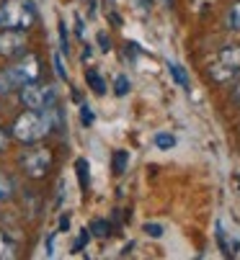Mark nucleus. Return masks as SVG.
Returning <instances> with one entry per match:
<instances>
[{
	"instance_id": "26",
	"label": "nucleus",
	"mask_w": 240,
	"mask_h": 260,
	"mask_svg": "<svg viewBox=\"0 0 240 260\" xmlns=\"http://www.w3.org/2000/svg\"><path fill=\"white\" fill-rule=\"evenodd\" d=\"M75 31H77V36L86 34V23H83V18H80V16H75Z\"/></svg>"
},
{
	"instance_id": "30",
	"label": "nucleus",
	"mask_w": 240,
	"mask_h": 260,
	"mask_svg": "<svg viewBox=\"0 0 240 260\" xmlns=\"http://www.w3.org/2000/svg\"><path fill=\"white\" fill-rule=\"evenodd\" d=\"M235 180H237V183H240V175H235Z\"/></svg>"
},
{
	"instance_id": "9",
	"label": "nucleus",
	"mask_w": 240,
	"mask_h": 260,
	"mask_svg": "<svg viewBox=\"0 0 240 260\" xmlns=\"http://www.w3.org/2000/svg\"><path fill=\"white\" fill-rule=\"evenodd\" d=\"M75 175H77L80 188L88 191V185H91V165H88V160H86V157L75 160Z\"/></svg>"
},
{
	"instance_id": "25",
	"label": "nucleus",
	"mask_w": 240,
	"mask_h": 260,
	"mask_svg": "<svg viewBox=\"0 0 240 260\" xmlns=\"http://www.w3.org/2000/svg\"><path fill=\"white\" fill-rule=\"evenodd\" d=\"M98 44H101V52H109V49H111L109 36H106V34H98Z\"/></svg>"
},
{
	"instance_id": "4",
	"label": "nucleus",
	"mask_w": 240,
	"mask_h": 260,
	"mask_svg": "<svg viewBox=\"0 0 240 260\" xmlns=\"http://www.w3.org/2000/svg\"><path fill=\"white\" fill-rule=\"evenodd\" d=\"M21 101L26 108H49L57 103V90L52 85H39V80L26 83L21 88Z\"/></svg>"
},
{
	"instance_id": "24",
	"label": "nucleus",
	"mask_w": 240,
	"mask_h": 260,
	"mask_svg": "<svg viewBox=\"0 0 240 260\" xmlns=\"http://www.w3.org/2000/svg\"><path fill=\"white\" fill-rule=\"evenodd\" d=\"M60 47H62V52H67L70 49V39H67V26L60 21Z\"/></svg>"
},
{
	"instance_id": "1",
	"label": "nucleus",
	"mask_w": 240,
	"mask_h": 260,
	"mask_svg": "<svg viewBox=\"0 0 240 260\" xmlns=\"http://www.w3.org/2000/svg\"><path fill=\"white\" fill-rule=\"evenodd\" d=\"M57 126V103L49 108H29L13 119V137L21 144H34L44 139Z\"/></svg>"
},
{
	"instance_id": "7",
	"label": "nucleus",
	"mask_w": 240,
	"mask_h": 260,
	"mask_svg": "<svg viewBox=\"0 0 240 260\" xmlns=\"http://www.w3.org/2000/svg\"><path fill=\"white\" fill-rule=\"evenodd\" d=\"M26 52V31L3 28L0 31V57H18Z\"/></svg>"
},
{
	"instance_id": "29",
	"label": "nucleus",
	"mask_w": 240,
	"mask_h": 260,
	"mask_svg": "<svg viewBox=\"0 0 240 260\" xmlns=\"http://www.w3.org/2000/svg\"><path fill=\"white\" fill-rule=\"evenodd\" d=\"M235 101H240V85L235 88Z\"/></svg>"
},
{
	"instance_id": "15",
	"label": "nucleus",
	"mask_w": 240,
	"mask_h": 260,
	"mask_svg": "<svg viewBox=\"0 0 240 260\" xmlns=\"http://www.w3.org/2000/svg\"><path fill=\"white\" fill-rule=\"evenodd\" d=\"M13 196V183L6 173H0V201H8Z\"/></svg>"
},
{
	"instance_id": "3",
	"label": "nucleus",
	"mask_w": 240,
	"mask_h": 260,
	"mask_svg": "<svg viewBox=\"0 0 240 260\" xmlns=\"http://www.w3.org/2000/svg\"><path fill=\"white\" fill-rule=\"evenodd\" d=\"M209 75L215 83H230L240 75V47H225L217 59L209 64Z\"/></svg>"
},
{
	"instance_id": "13",
	"label": "nucleus",
	"mask_w": 240,
	"mask_h": 260,
	"mask_svg": "<svg viewBox=\"0 0 240 260\" xmlns=\"http://www.w3.org/2000/svg\"><path fill=\"white\" fill-rule=\"evenodd\" d=\"M155 147H157V150H173V147H176V137L168 134V132H160V134H155Z\"/></svg>"
},
{
	"instance_id": "20",
	"label": "nucleus",
	"mask_w": 240,
	"mask_h": 260,
	"mask_svg": "<svg viewBox=\"0 0 240 260\" xmlns=\"http://www.w3.org/2000/svg\"><path fill=\"white\" fill-rule=\"evenodd\" d=\"M80 116H83V126H93V111L88 103H80Z\"/></svg>"
},
{
	"instance_id": "19",
	"label": "nucleus",
	"mask_w": 240,
	"mask_h": 260,
	"mask_svg": "<svg viewBox=\"0 0 240 260\" xmlns=\"http://www.w3.org/2000/svg\"><path fill=\"white\" fill-rule=\"evenodd\" d=\"M145 230V235H150V237H163V224H155V221H147V224L142 227Z\"/></svg>"
},
{
	"instance_id": "16",
	"label": "nucleus",
	"mask_w": 240,
	"mask_h": 260,
	"mask_svg": "<svg viewBox=\"0 0 240 260\" xmlns=\"http://www.w3.org/2000/svg\"><path fill=\"white\" fill-rule=\"evenodd\" d=\"M109 221L106 219H96L93 224H91V235H96V237H109Z\"/></svg>"
},
{
	"instance_id": "6",
	"label": "nucleus",
	"mask_w": 240,
	"mask_h": 260,
	"mask_svg": "<svg viewBox=\"0 0 240 260\" xmlns=\"http://www.w3.org/2000/svg\"><path fill=\"white\" fill-rule=\"evenodd\" d=\"M8 75L13 80V85H26V83H36L42 75V62L36 54H23L16 64H11Z\"/></svg>"
},
{
	"instance_id": "23",
	"label": "nucleus",
	"mask_w": 240,
	"mask_h": 260,
	"mask_svg": "<svg viewBox=\"0 0 240 260\" xmlns=\"http://www.w3.org/2000/svg\"><path fill=\"white\" fill-rule=\"evenodd\" d=\"M11 250H13V245H11V240L0 232V257H8L11 255Z\"/></svg>"
},
{
	"instance_id": "2",
	"label": "nucleus",
	"mask_w": 240,
	"mask_h": 260,
	"mask_svg": "<svg viewBox=\"0 0 240 260\" xmlns=\"http://www.w3.org/2000/svg\"><path fill=\"white\" fill-rule=\"evenodd\" d=\"M36 18V8L31 0H6L0 6V26L3 28H31Z\"/></svg>"
},
{
	"instance_id": "28",
	"label": "nucleus",
	"mask_w": 240,
	"mask_h": 260,
	"mask_svg": "<svg viewBox=\"0 0 240 260\" xmlns=\"http://www.w3.org/2000/svg\"><path fill=\"white\" fill-rule=\"evenodd\" d=\"M67 224H70V219L62 216V219H60V232H67Z\"/></svg>"
},
{
	"instance_id": "18",
	"label": "nucleus",
	"mask_w": 240,
	"mask_h": 260,
	"mask_svg": "<svg viewBox=\"0 0 240 260\" xmlns=\"http://www.w3.org/2000/svg\"><path fill=\"white\" fill-rule=\"evenodd\" d=\"M114 93H116V95H127V93H129V78H127V75H116V80H114Z\"/></svg>"
},
{
	"instance_id": "10",
	"label": "nucleus",
	"mask_w": 240,
	"mask_h": 260,
	"mask_svg": "<svg viewBox=\"0 0 240 260\" xmlns=\"http://www.w3.org/2000/svg\"><path fill=\"white\" fill-rule=\"evenodd\" d=\"M86 83L91 85V90H93L96 95H103V93H106V80H103V75H98L96 70H88V72H86Z\"/></svg>"
},
{
	"instance_id": "12",
	"label": "nucleus",
	"mask_w": 240,
	"mask_h": 260,
	"mask_svg": "<svg viewBox=\"0 0 240 260\" xmlns=\"http://www.w3.org/2000/svg\"><path fill=\"white\" fill-rule=\"evenodd\" d=\"M227 28L240 31V0H235V3L230 6V11H227Z\"/></svg>"
},
{
	"instance_id": "14",
	"label": "nucleus",
	"mask_w": 240,
	"mask_h": 260,
	"mask_svg": "<svg viewBox=\"0 0 240 260\" xmlns=\"http://www.w3.org/2000/svg\"><path fill=\"white\" fill-rule=\"evenodd\" d=\"M168 70H171V75H173V80L183 88V90H189V78H186V72L176 64V62H168Z\"/></svg>"
},
{
	"instance_id": "21",
	"label": "nucleus",
	"mask_w": 240,
	"mask_h": 260,
	"mask_svg": "<svg viewBox=\"0 0 240 260\" xmlns=\"http://www.w3.org/2000/svg\"><path fill=\"white\" fill-rule=\"evenodd\" d=\"M52 59H55V72H57V75H60L65 83H67V70H65V62H62L60 52H55V57H52Z\"/></svg>"
},
{
	"instance_id": "11",
	"label": "nucleus",
	"mask_w": 240,
	"mask_h": 260,
	"mask_svg": "<svg viewBox=\"0 0 240 260\" xmlns=\"http://www.w3.org/2000/svg\"><path fill=\"white\" fill-rule=\"evenodd\" d=\"M127 162H129V152H127V150H116V152H114V157H111V168H114L116 175L127 170Z\"/></svg>"
},
{
	"instance_id": "17",
	"label": "nucleus",
	"mask_w": 240,
	"mask_h": 260,
	"mask_svg": "<svg viewBox=\"0 0 240 260\" xmlns=\"http://www.w3.org/2000/svg\"><path fill=\"white\" fill-rule=\"evenodd\" d=\"M13 88H16V85H13V80H11V75H8V70H0V95H8Z\"/></svg>"
},
{
	"instance_id": "22",
	"label": "nucleus",
	"mask_w": 240,
	"mask_h": 260,
	"mask_svg": "<svg viewBox=\"0 0 240 260\" xmlns=\"http://www.w3.org/2000/svg\"><path fill=\"white\" fill-rule=\"evenodd\" d=\"M88 240H91V230H83L77 235V240H75V252H80L86 245H88Z\"/></svg>"
},
{
	"instance_id": "8",
	"label": "nucleus",
	"mask_w": 240,
	"mask_h": 260,
	"mask_svg": "<svg viewBox=\"0 0 240 260\" xmlns=\"http://www.w3.org/2000/svg\"><path fill=\"white\" fill-rule=\"evenodd\" d=\"M217 242H220V247H222V255H227V257H235L237 250H240V242L227 237V232H225V227H222V221H217Z\"/></svg>"
},
{
	"instance_id": "5",
	"label": "nucleus",
	"mask_w": 240,
	"mask_h": 260,
	"mask_svg": "<svg viewBox=\"0 0 240 260\" xmlns=\"http://www.w3.org/2000/svg\"><path fill=\"white\" fill-rule=\"evenodd\" d=\"M21 168L29 178L39 180V178H44L52 168V152L44 150V147H36V150H29L21 155Z\"/></svg>"
},
{
	"instance_id": "27",
	"label": "nucleus",
	"mask_w": 240,
	"mask_h": 260,
	"mask_svg": "<svg viewBox=\"0 0 240 260\" xmlns=\"http://www.w3.org/2000/svg\"><path fill=\"white\" fill-rule=\"evenodd\" d=\"M6 147H8V134L0 129V152H6Z\"/></svg>"
}]
</instances>
